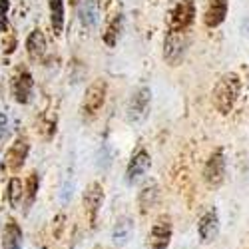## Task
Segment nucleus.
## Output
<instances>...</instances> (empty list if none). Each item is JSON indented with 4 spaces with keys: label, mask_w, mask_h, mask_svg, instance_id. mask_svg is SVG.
<instances>
[{
    "label": "nucleus",
    "mask_w": 249,
    "mask_h": 249,
    "mask_svg": "<svg viewBox=\"0 0 249 249\" xmlns=\"http://www.w3.org/2000/svg\"><path fill=\"white\" fill-rule=\"evenodd\" d=\"M26 156H28V142L20 138V140H16V142L12 143L10 150H8V154H6L8 168H10L12 172H18L20 168H22Z\"/></svg>",
    "instance_id": "12"
},
{
    "label": "nucleus",
    "mask_w": 249,
    "mask_h": 249,
    "mask_svg": "<svg viewBox=\"0 0 249 249\" xmlns=\"http://www.w3.org/2000/svg\"><path fill=\"white\" fill-rule=\"evenodd\" d=\"M150 100H152L150 88H146V86L138 88V90L132 94L128 106H126V120H128L130 124H142L143 120L148 118Z\"/></svg>",
    "instance_id": "3"
},
{
    "label": "nucleus",
    "mask_w": 249,
    "mask_h": 249,
    "mask_svg": "<svg viewBox=\"0 0 249 249\" xmlns=\"http://www.w3.org/2000/svg\"><path fill=\"white\" fill-rule=\"evenodd\" d=\"M239 90H241V80L237 74L233 72H227L223 74L217 84L213 88V106L219 114H230L237 102V96H239Z\"/></svg>",
    "instance_id": "1"
},
{
    "label": "nucleus",
    "mask_w": 249,
    "mask_h": 249,
    "mask_svg": "<svg viewBox=\"0 0 249 249\" xmlns=\"http://www.w3.org/2000/svg\"><path fill=\"white\" fill-rule=\"evenodd\" d=\"M150 165H152V160H150V154L146 150H140L138 154H134L128 170H126V181L132 185L138 179H142L143 176H146V172L150 170Z\"/></svg>",
    "instance_id": "8"
},
{
    "label": "nucleus",
    "mask_w": 249,
    "mask_h": 249,
    "mask_svg": "<svg viewBox=\"0 0 249 249\" xmlns=\"http://www.w3.org/2000/svg\"><path fill=\"white\" fill-rule=\"evenodd\" d=\"M36 192H38V176L36 172H32L26 179V192H24V201H26V207L32 205L34 197H36Z\"/></svg>",
    "instance_id": "21"
},
{
    "label": "nucleus",
    "mask_w": 249,
    "mask_h": 249,
    "mask_svg": "<svg viewBox=\"0 0 249 249\" xmlns=\"http://www.w3.org/2000/svg\"><path fill=\"white\" fill-rule=\"evenodd\" d=\"M120 24H122V18L118 16V18H114V20H112V24L108 26L106 34H104V40H106V44H108V46H114V44L118 42V34H120Z\"/></svg>",
    "instance_id": "22"
},
{
    "label": "nucleus",
    "mask_w": 249,
    "mask_h": 249,
    "mask_svg": "<svg viewBox=\"0 0 249 249\" xmlns=\"http://www.w3.org/2000/svg\"><path fill=\"white\" fill-rule=\"evenodd\" d=\"M24 197V192H22V181L18 178H12L10 183H8V201L12 207H18L20 201Z\"/></svg>",
    "instance_id": "20"
},
{
    "label": "nucleus",
    "mask_w": 249,
    "mask_h": 249,
    "mask_svg": "<svg viewBox=\"0 0 249 249\" xmlns=\"http://www.w3.org/2000/svg\"><path fill=\"white\" fill-rule=\"evenodd\" d=\"M227 16V0H207L205 6V16L203 22L207 28H215L219 26Z\"/></svg>",
    "instance_id": "10"
},
{
    "label": "nucleus",
    "mask_w": 249,
    "mask_h": 249,
    "mask_svg": "<svg viewBox=\"0 0 249 249\" xmlns=\"http://www.w3.org/2000/svg\"><path fill=\"white\" fill-rule=\"evenodd\" d=\"M26 50H28V56L32 60H40L46 52V40H44V34L40 30H34L30 32L28 40H26Z\"/></svg>",
    "instance_id": "14"
},
{
    "label": "nucleus",
    "mask_w": 249,
    "mask_h": 249,
    "mask_svg": "<svg viewBox=\"0 0 249 249\" xmlns=\"http://www.w3.org/2000/svg\"><path fill=\"white\" fill-rule=\"evenodd\" d=\"M50 6V22L54 28V34H62V28H64V4L62 0H48Z\"/></svg>",
    "instance_id": "18"
},
{
    "label": "nucleus",
    "mask_w": 249,
    "mask_h": 249,
    "mask_svg": "<svg viewBox=\"0 0 249 249\" xmlns=\"http://www.w3.org/2000/svg\"><path fill=\"white\" fill-rule=\"evenodd\" d=\"M32 86H34V80L28 72H20L12 84V92L16 102L20 104H28L30 102V94H32Z\"/></svg>",
    "instance_id": "13"
},
{
    "label": "nucleus",
    "mask_w": 249,
    "mask_h": 249,
    "mask_svg": "<svg viewBox=\"0 0 249 249\" xmlns=\"http://www.w3.org/2000/svg\"><path fill=\"white\" fill-rule=\"evenodd\" d=\"M102 199H104L102 185L100 183H90L86 194H84V207H86L88 217H90V225L96 223V215H98V210L102 205Z\"/></svg>",
    "instance_id": "11"
},
{
    "label": "nucleus",
    "mask_w": 249,
    "mask_h": 249,
    "mask_svg": "<svg viewBox=\"0 0 249 249\" xmlns=\"http://www.w3.org/2000/svg\"><path fill=\"white\" fill-rule=\"evenodd\" d=\"M196 18L194 0H174L168 10V28L170 32H185Z\"/></svg>",
    "instance_id": "2"
},
{
    "label": "nucleus",
    "mask_w": 249,
    "mask_h": 249,
    "mask_svg": "<svg viewBox=\"0 0 249 249\" xmlns=\"http://www.w3.org/2000/svg\"><path fill=\"white\" fill-rule=\"evenodd\" d=\"M4 249H22V231L14 219L6 223L4 230Z\"/></svg>",
    "instance_id": "17"
},
{
    "label": "nucleus",
    "mask_w": 249,
    "mask_h": 249,
    "mask_svg": "<svg viewBox=\"0 0 249 249\" xmlns=\"http://www.w3.org/2000/svg\"><path fill=\"white\" fill-rule=\"evenodd\" d=\"M80 22L84 24L86 28H92L96 26L98 22V4H96V0H84V2L80 4Z\"/></svg>",
    "instance_id": "16"
},
{
    "label": "nucleus",
    "mask_w": 249,
    "mask_h": 249,
    "mask_svg": "<svg viewBox=\"0 0 249 249\" xmlns=\"http://www.w3.org/2000/svg\"><path fill=\"white\" fill-rule=\"evenodd\" d=\"M4 134H6V116L0 114V140L4 138Z\"/></svg>",
    "instance_id": "24"
},
{
    "label": "nucleus",
    "mask_w": 249,
    "mask_h": 249,
    "mask_svg": "<svg viewBox=\"0 0 249 249\" xmlns=\"http://www.w3.org/2000/svg\"><path fill=\"white\" fill-rule=\"evenodd\" d=\"M197 231H199V239L201 243H212L217 233H219V217L215 210H210L197 223Z\"/></svg>",
    "instance_id": "9"
},
{
    "label": "nucleus",
    "mask_w": 249,
    "mask_h": 249,
    "mask_svg": "<svg viewBox=\"0 0 249 249\" xmlns=\"http://www.w3.org/2000/svg\"><path fill=\"white\" fill-rule=\"evenodd\" d=\"M185 46H188V36H185V32H170L168 38H165V50H163L165 60L172 62V64H178L183 56Z\"/></svg>",
    "instance_id": "7"
},
{
    "label": "nucleus",
    "mask_w": 249,
    "mask_h": 249,
    "mask_svg": "<svg viewBox=\"0 0 249 249\" xmlns=\"http://www.w3.org/2000/svg\"><path fill=\"white\" fill-rule=\"evenodd\" d=\"M203 178L207 181L210 188H219L223 183V178H225V160H223V152L217 150L210 161L205 163V170H203Z\"/></svg>",
    "instance_id": "6"
},
{
    "label": "nucleus",
    "mask_w": 249,
    "mask_h": 249,
    "mask_svg": "<svg viewBox=\"0 0 249 249\" xmlns=\"http://www.w3.org/2000/svg\"><path fill=\"white\" fill-rule=\"evenodd\" d=\"M158 197H160V192H158V185L156 183H150L146 185L142 192H140V210L142 213H146L148 210H152V207L158 203Z\"/></svg>",
    "instance_id": "19"
},
{
    "label": "nucleus",
    "mask_w": 249,
    "mask_h": 249,
    "mask_svg": "<svg viewBox=\"0 0 249 249\" xmlns=\"http://www.w3.org/2000/svg\"><path fill=\"white\" fill-rule=\"evenodd\" d=\"M172 239V217L160 215L148 235V249H168Z\"/></svg>",
    "instance_id": "4"
},
{
    "label": "nucleus",
    "mask_w": 249,
    "mask_h": 249,
    "mask_svg": "<svg viewBox=\"0 0 249 249\" xmlns=\"http://www.w3.org/2000/svg\"><path fill=\"white\" fill-rule=\"evenodd\" d=\"M104 100H106V82L96 80L86 90V98H84V104H82V114H84V118H94L102 110Z\"/></svg>",
    "instance_id": "5"
},
{
    "label": "nucleus",
    "mask_w": 249,
    "mask_h": 249,
    "mask_svg": "<svg viewBox=\"0 0 249 249\" xmlns=\"http://www.w3.org/2000/svg\"><path fill=\"white\" fill-rule=\"evenodd\" d=\"M132 231H134V223H132V219L130 217H120L118 221H116V225H114V231H112V239H114V243H118V245H124V243H128V239L132 237Z\"/></svg>",
    "instance_id": "15"
},
{
    "label": "nucleus",
    "mask_w": 249,
    "mask_h": 249,
    "mask_svg": "<svg viewBox=\"0 0 249 249\" xmlns=\"http://www.w3.org/2000/svg\"><path fill=\"white\" fill-rule=\"evenodd\" d=\"M10 8V2L8 0H0V30H6L8 22H6V12Z\"/></svg>",
    "instance_id": "23"
}]
</instances>
